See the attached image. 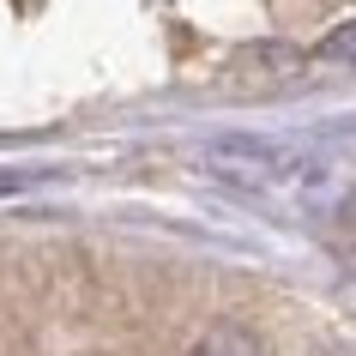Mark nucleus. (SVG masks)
Segmentation results:
<instances>
[{
	"label": "nucleus",
	"instance_id": "nucleus-1",
	"mask_svg": "<svg viewBox=\"0 0 356 356\" xmlns=\"http://www.w3.org/2000/svg\"><path fill=\"white\" fill-rule=\"evenodd\" d=\"M206 157H211L218 175H242V181H272V175H284V169H296L290 151L266 145V139H218Z\"/></svg>",
	"mask_w": 356,
	"mask_h": 356
},
{
	"label": "nucleus",
	"instance_id": "nucleus-2",
	"mask_svg": "<svg viewBox=\"0 0 356 356\" xmlns=\"http://www.w3.org/2000/svg\"><path fill=\"white\" fill-rule=\"evenodd\" d=\"M296 73H302V55H296V49L260 42V49H242V55H236L229 85H254V91H266V85H284V79H296Z\"/></svg>",
	"mask_w": 356,
	"mask_h": 356
},
{
	"label": "nucleus",
	"instance_id": "nucleus-3",
	"mask_svg": "<svg viewBox=\"0 0 356 356\" xmlns=\"http://www.w3.org/2000/svg\"><path fill=\"white\" fill-rule=\"evenodd\" d=\"M188 356H266V344L254 332H242L236 320H218V326H206V332L193 338Z\"/></svg>",
	"mask_w": 356,
	"mask_h": 356
},
{
	"label": "nucleus",
	"instance_id": "nucleus-4",
	"mask_svg": "<svg viewBox=\"0 0 356 356\" xmlns=\"http://www.w3.org/2000/svg\"><path fill=\"white\" fill-rule=\"evenodd\" d=\"M320 60H350L356 67V24H338L332 37L320 42Z\"/></svg>",
	"mask_w": 356,
	"mask_h": 356
},
{
	"label": "nucleus",
	"instance_id": "nucleus-5",
	"mask_svg": "<svg viewBox=\"0 0 356 356\" xmlns=\"http://www.w3.org/2000/svg\"><path fill=\"white\" fill-rule=\"evenodd\" d=\"M326 356H356V350H350V344H338V350H326Z\"/></svg>",
	"mask_w": 356,
	"mask_h": 356
}]
</instances>
